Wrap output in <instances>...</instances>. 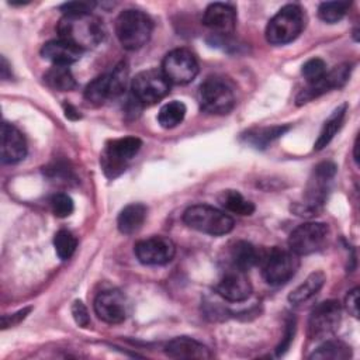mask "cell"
<instances>
[{"instance_id": "1", "label": "cell", "mask_w": 360, "mask_h": 360, "mask_svg": "<svg viewBox=\"0 0 360 360\" xmlns=\"http://www.w3.org/2000/svg\"><path fill=\"white\" fill-rule=\"evenodd\" d=\"M59 38L82 51L93 49L105 38L103 21L91 13L65 14L58 22Z\"/></svg>"}, {"instance_id": "2", "label": "cell", "mask_w": 360, "mask_h": 360, "mask_svg": "<svg viewBox=\"0 0 360 360\" xmlns=\"http://www.w3.org/2000/svg\"><path fill=\"white\" fill-rule=\"evenodd\" d=\"M152 30L153 22L150 17L141 10H124L115 20L117 38L122 48L128 51H136L146 45L152 35Z\"/></svg>"}, {"instance_id": "3", "label": "cell", "mask_w": 360, "mask_h": 360, "mask_svg": "<svg viewBox=\"0 0 360 360\" xmlns=\"http://www.w3.org/2000/svg\"><path fill=\"white\" fill-rule=\"evenodd\" d=\"M304 11L298 4H285L267 22L266 39L271 45L292 42L304 30Z\"/></svg>"}, {"instance_id": "4", "label": "cell", "mask_w": 360, "mask_h": 360, "mask_svg": "<svg viewBox=\"0 0 360 360\" xmlns=\"http://www.w3.org/2000/svg\"><path fill=\"white\" fill-rule=\"evenodd\" d=\"M183 222L188 228L211 236L226 235L233 229L235 225L231 215L205 204H195L188 207L183 212Z\"/></svg>"}, {"instance_id": "5", "label": "cell", "mask_w": 360, "mask_h": 360, "mask_svg": "<svg viewBox=\"0 0 360 360\" xmlns=\"http://www.w3.org/2000/svg\"><path fill=\"white\" fill-rule=\"evenodd\" d=\"M128 65L120 62L111 72L93 79L84 89V98L94 105H101L108 100L120 97L127 86Z\"/></svg>"}, {"instance_id": "6", "label": "cell", "mask_w": 360, "mask_h": 360, "mask_svg": "<svg viewBox=\"0 0 360 360\" xmlns=\"http://www.w3.org/2000/svg\"><path fill=\"white\" fill-rule=\"evenodd\" d=\"M198 98L205 112L217 115L231 112L236 103L232 86L218 76H210L201 83Z\"/></svg>"}, {"instance_id": "7", "label": "cell", "mask_w": 360, "mask_h": 360, "mask_svg": "<svg viewBox=\"0 0 360 360\" xmlns=\"http://www.w3.org/2000/svg\"><path fill=\"white\" fill-rule=\"evenodd\" d=\"M300 267L298 256L290 249L273 248L263 257V278L270 285H283L288 283Z\"/></svg>"}, {"instance_id": "8", "label": "cell", "mask_w": 360, "mask_h": 360, "mask_svg": "<svg viewBox=\"0 0 360 360\" xmlns=\"http://www.w3.org/2000/svg\"><path fill=\"white\" fill-rule=\"evenodd\" d=\"M134 98L143 105H152L165 98L170 90V82L159 69H146L135 75L131 83Z\"/></svg>"}, {"instance_id": "9", "label": "cell", "mask_w": 360, "mask_h": 360, "mask_svg": "<svg viewBox=\"0 0 360 360\" xmlns=\"http://www.w3.org/2000/svg\"><path fill=\"white\" fill-rule=\"evenodd\" d=\"M329 236V226L323 222H304L288 236V249L297 256H305L321 250Z\"/></svg>"}, {"instance_id": "10", "label": "cell", "mask_w": 360, "mask_h": 360, "mask_svg": "<svg viewBox=\"0 0 360 360\" xmlns=\"http://www.w3.org/2000/svg\"><path fill=\"white\" fill-rule=\"evenodd\" d=\"M160 70L170 83L187 84L198 75V62L190 49L176 48L166 53Z\"/></svg>"}, {"instance_id": "11", "label": "cell", "mask_w": 360, "mask_h": 360, "mask_svg": "<svg viewBox=\"0 0 360 360\" xmlns=\"http://www.w3.org/2000/svg\"><path fill=\"white\" fill-rule=\"evenodd\" d=\"M141 146V139L135 136H125L110 141L101 155V165L105 173L111 177L121 173L127 163L139 152Z\"/></svg>"}, {"instance_id": "12", "label": "cell", "mask_w": 360, "mask_h": 360, "mask_svg": "<svg viewBox=\"0 0 360 360\" xmlns=\"http://www.w3.org/2000/svg\"><path fill=\"white\" fill-rule=\"evenodd\" d=\"M335 174H336V166L332 162H322L314 167V172L309 177V181L305 190L307 202L305 205H301V208L298 210V215H302L304 211L312 214L314 211H316L319 205L323 204L328 194L329 184L335 177Z\"/></svg>"}, {"instance_id": "13", "label": "cell", "mask_w": 360, "mask_h": 360, "mask_svg": "<svg viewBox=\"0 0 360 360\" xmlns=\"http://www.w3.org/2000/svg\"><path fill=\"white\" fill-rule=\"evenodd\" d=\"M342 308L335 300H328L318 304L308 318V336L311 339H325L330 336L340 323Z\"/></svg>"}, {"instance_id": "14", "label": "cell", "mask_w": 360, "mask_h": 360, "mask_svg": "<svg viewBox=\"0 0 360 360\" xmlns=\"http://www.w3.org/2000/svg\"><path fill=\"white\" fill-rule=\"evenodd\" d=\"M136 259L148 266H160L169 263L176 253V246L166 236H150L139 240L135 245Z\"/></svg>"}, {"instance_id": "15", "label": "cell", "mask_w": 360, "mask_h": 360, "mask_svg": "<svg viewBox=\"0 0 360 360\" xmlns=\"http://www.w3.org/2000/svg\"><path fill=\"white\" fill-rule=\"evenodd\" d=\"M350 73H352L350 63H342V65L335 66L330 70H326V73L318 82L308 84L305 89H302L300 91V94L297 96V104L301 105L326 91L343 87L346 84V82L349 80Z\"/></svg>"}, {"instance_id": "16", "label": "cell", "mask_w": 360, "mask_h": 360, "mask_svg": "<svg viewBox=\"0 0 360 360\" xmlns=\"http://www.w3.org/2000/svg\"><path fill=\"white\" fill-rule=\"evenodd\" d=\"M96 315L107 323H120L127 318V300L118 290H105L94 298Z\"/></svg>"}, {"instance_id": "17", "label": "cell", "mask_w": 360, "mask_h": 360, "mask_svg": "<svg viewBox=\"0 0 360 360\" xmlns=\"http://www.w3.org/2000/svg\"><path fill=\"white\" fill-rule=\"evenodd\" d=\"M215 291L228 301L240 302L250 297L252 284L246 276V271L229 267L218 281Z\"/></svg>"}, {"instance_id": "18", "label": "cell", "mask_w": 360, "mask_h": 360, "mask_svg": "<svg viewBox=\"0 0 360 360\" xmlns=\"http://www.w3.org/2000/svg\"><path fill=\"white\" fill-rule=\"evenodd\" d=\"M202 22L211 31L228 35L236 27V11L228 3H212L205 8Z\"/></svg>"}, {"instance_id": "19", "label": "cell", "mask_w": 360, "mask_h": 360, "mask_svg": "<svg viewBox=\"0 0 360 360\" xmlns=\"http://www.w3.org/2000/svg\"><path fill=\"white\" fill-rule=\"evenodd\" d=\"M1 162L3 163H17L22 160L27 155V142L21 131L13 124H1Z\"/></svg>"}, {"instance_id": "20", "label": "cell", "mask_w": 360, "mask_h": 360, "mask_svg": "<svg viewBox=\"0 0 360 360\" xmlns=\"http://www.w3.org/2000/svg\"><path fill=\"white\" fill-rule=\"evenodd\" d=\"M165 352L172 359H210L212 354L210 349L198 340L187 336L174 338L165 346Z\"/></svg>"}, {"instance_id": "21", "label": "cell", "mask_w": 360, "mask_h": 360, "mask_svg": "<svg viewBox=\"0 0 360 360\" xmlns=\"http://www.w3.org/2000/svg\"><path fill=\"white\" fill-rule=\"evenodd\" d=\"M82 53H83L82 49H79L77 46L60 38L48 41L41 48V55L45 59L51 60L53 65H60V66H69L77 62L82 58Z\"/></svg>"}, {"instance_id": "22", "label": "cell", "mask_w": 360, "mask_h": 360, "mask_svg": "<svg viewBox=\"0 0 360 360\" xmlns=\"http://www.w3.org/2000/svg\"><path fill=\"white\" fill-rule=\"evenodd\" d=\"M146 214H148V210L143 204L141 202L128 204L118 214V218H117L118 231L124 235L135 233L143 225L146 219Z\"/></svg>"}, {"instance_id": "23", "label": "cell", "mask_w": 360, "mask_h": 360, "mask_svg": "<svg viewBox=\"0 0 360 360\" xmlns=\"http://www.w3.org/2000/svg\"><path fill=\"white\" fill-rule=\"evenodd\" d=\"M259 259H260V253L257 252V249L246 240H238L231 246V250H229L231 267H235L242 271H248L256 263H259Z\"/></svg>"}, {"instance_id": "24", "label": "cell", "mask_w": 360, "mask_h": 360, "mask_svg": "<svg viewBox=\"0 0 360 360\" xmlns=\"http://www.w3.org/2000/svg\"><path fill=\"white\" fill-rule=\"evenodd\" d=\"M326 281V277L323 271H312L304 283H301L295 290H292L288 295V301L294 305H300L308 300H311L314 295L318 294V291L323 287Z\"/></svg>"}, {"instance_id": "25", "label": "cell", "mask_w": 360, "mask_h": 360, "mask_svg": "<svg viewBox=\"0 0 360 360\" xmlns=\"http://www.w3.org/2000/svg\"><path fill=\"white\" fill-rule=\"evenodd\" d=\"M346 110H347V104H342L328 117V120L323 122L322 129H321V132H319V135H318V138H316V141L314 143V149L315 150L323 149L333 139V136L340 129V127H342V124L345 121Z\"/></svg>"}, {"instance_id": "26", "label": "cell", "mask_w": 360, "mask_h": 360, "mask_svg": "<svg viewBox=\"0 0 360 360\" xmlns=\"http://www.w3.org/2000/svg\"><path fill=\"white\" fill-rule=\"evenodd\" d=\"M46 84L58 91H70L76 87V80L69 69V66L53 65L48 69L44 76Z\"/></svg>"}, {"instance_id": "27", "label": "cell", "mask_w": 360, "mask_h": 360, "mask_svg": "<svg viewBox=\"0 0 360 360\" xmlns=\"http://www.w3.org/2000/svg\"><path fill=\"white\" fill-rule=\"evenodd\" d=\"M221 205L233 214L238 215H252L255 211V205L252 201L246 200L239 191L236 190H225L219 195Z\"/></svg>"}, {"instance_id": "28", "label": "cell", "mask_w": 360, "mask_h": 360, "mask_svg": "<svg viewBox=\"0 0 360 360\" xmlns=\"http://www.w3.org/2000/svg\"><path fill=\"white\" fill-rule=\"evenodd\" d=\"M186 105L184 103L179 101V100H173L166 103L165 105H162V108L159 110L158 114V121L160 124V127L170 129L177 127L179 124H181V121L186 117Z\"/></svg>"}, {"instance_id": "29", "label": "cell", "mask_w": 360, "mask_h": 360, "mask_svg": "<svg viewBox=\"0 0 360 360\" xmlns=\"http://www.w3.org/2000/svg\"><path fill=\"white\" fill-rule=\"evenodd\" d=\"M352 356L350 347L340 340H325L311 356L309 359H321V360H343Z\"/></svg>"}, {"instance_id": "30", "label": "cell", "mask_w": 360, "mask_h": 360, "mask_svg": "<svg viewBox=\"0 0 360 360\" xmlns=\"http://www.w3.org/2000/svg\"><path fill=\"white\" fill-rule=\"evenodd\" d=\"M288 125H278V127H271V128H262L257 131H250L245 135L246 141L256 148H264L269 142L277 139L281 136L284 132L288 131Z\"/></svg>"}, {"instance_id": "31", "label": "cell", "mask_w": 360, "mask_h": 360, "mask_svg": "<svg viewBox=\"0 0 360 360\" xmlns=\"http://www.w3.org/2000/svg\"><path fill=\"white\" fill-rule=\"evenodd\" d=\"M350 7L347 1H325L318 7V15L322 21L328 24H335L345 17Z\"/></svg>"}, {"instance_id": "32", "label": "cell", "mask_w": 360, "mask_h": 360, "mask_svg": "<svg viewBox=\"0 0 360 360\" xmlns=\"http://www.w3.org/2000/svg\"><path fill=\"white\" fill-rule=\"evenodd\" d=\"M53 246H55V252L59 256V259L66 260L69 259L77 246V239L75 238V235L66 229H60L55 233L53 238Z\"/></svg>"}, {"instance_id": "33", "label": "cell", "mask_w": 360, "mask_h": 360, "mask_svg": "<svg viewBox=\"0 0 360 360\" xmlns=\"http://www.w3.org/2000/svg\"><path fill=\"white\" fill-rule=\"evenodd\" d=\"M301 73L308 84L318 82L326 73V63L321 58L308 59L301 69Z\"/></svg>"}, {"instance_id": "34", "label": "cell", "mask_w": 360, "mask_h": 360, "mask_svg": "<svg viewBox=\"0 0 360 360\" xmlns=\"http://www.w3.org/2000/svg\"><path fill=\"white\" fill-rule=\"evenodd\" d=\"M51 208L52 212L59 217V218H66L69 217L73 210H75V202L72 200L70 195L65 194V193H56L51 197Z\"/></svg>"}, {"instance_id": "35", "label": "cell", "mask_w": 360, "mask_h": 360, "mask_svg": "<svg viewBox=\"0 0 360 360\" xmlns=\"http://www.w3.org/2000/svg\"><path fill=\"white\" fill-rule=\"evenodd\" d=\"M94 1H69L60 6V11L65 14H84L91 13L94 8Z\"/></svg>"}, {"instance_id": "36", "label": "cell", "mask_w": 360, "mask_h": 360, "mask_svg": "<svg viewBox=\"0 0 360 360\" xmlns=\"http://www.w3.org/2000/svg\"><path fill=\"white\" fill-rule=\"evenodd\" d=\"M72 315H73L75 322H76L79 326L87 328V326L90 325L89 311H87L86 305H84L80 300H76V301L72 304Z\"/></svg>"}, {"instance_id": "37", "label": "cell", "mask_w": 360, "mask_h": 360, "mask_svg": "<svg viewBox=\"0 0 360 360\" xmlns=\"http://www.w3.org/2000/svg\"><path fill=\"white\" fill-rule=\"evenodd\" d=\"M345 305H346V309L349 311L350 315H353L354 318L359 316V288L357 287L347 292Z\"/></svg>"}, {"instance_id": "38", "label": "cell", "mask_w": 360, "mask_h": 360, "mask_svg": "<svg viewBox=\"0 0 360 360\" xmlns=\"http://www.w3.org/2000/svg\"><path fill=\"white\" fill-rule=\"evenodd\" d=\"M31 311V308H24V309H21V311H18L17 314H13V315H3V318H1V325H3V329H7V328H10V326H14V325H17L21 319H24L27 315H28V312Z\"/></svg>"}, {"instance_id": "39", "label": "cell", "mask_w": 360, "mask_h": 360, "mask_svg": "<svg viewBox=\"0 0 360 360\" xmlns=\"http://www.w3.org/2000/svg\"><path fill=\"white\" fill-rule=\"evenodd\" d=\"M63 107H65V115H66L68 118H70V120H77V118H80L79 111H77L73 105H70V104H65Z\"/></svg>"}, {"instance_id": "40", "label": "cell", "mask_w": 360, "mask_h": 360, "mask_svg": "<svg viewBox=\"0 0 360 360\" xmlns=\"http://www.w3.org/2000/svg\"><path fill=\"white\" fill-rule=\"evenodd\" d=\"M357 150H359V138H356V141H354V160H356V163L359 162V153H357Z\"/></svg>"}]
</instances>
